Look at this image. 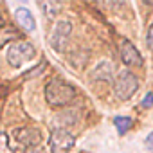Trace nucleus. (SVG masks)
Returning a JSON list of instances; mask_svg holds the SVG:
<instances>
[{
	"instance_id": "obj_7",
	"label": "nucleus",
	"mask_w": 153,
	"mask_h": 153,
	"mask_svg": "<svg viewBox=\"0 0 153 153\" xmlns=\"http://www.w3.org/2000/svg\"><path fill=\"white\" fill-rule=\"evenodd\" d=\"M13 137L18 144L25 146V148H33V146H38L40 144V131L34 130V128H18V130H13Z\"/></svg>"
},
{
	"instance_id": "obj_8",
	"label": "nucleus",
	"mask_w": 153,
	"mask_h": 153,
	"mask_svg": "<svg viewBox=\"0 0 153 153\" xmlns=\"http://www.w3.org/2000/svg\"><path fill=\"white\" fill-rule=\"evenodd\" d=\"M15 18H16V22L20 24V27H22L24 31L33 33V31L36 29V20H34L33 13H31L29 9H25V7H18V9L15 11Z\"/></svg>"
},
{
	"instance_id": "obj_10",
	"label": "nucleus",
	"mask_w": 153,
	"mask_h": 153,
	"mask_svg": "<svg viewBox=\"0 0 153 153\" xmlns=\"http://www.w3.org/2000/svg\"><path fill=\"white\" fill-rule=\"evenodd\" d=\"M42 9L45 11V15H47L49 18H54V16H56V13H59L61 6H59V4H56V2H45V4H42Z\"/></svg>"
},
{
	"instance_id": "obj_14",
	"label": "nucleus",
	"mask_w": 153,
	"mask_h": 153,
	"mask_svg": "<svg viewBox=\"0 0 153 153\" xmlns=\"http://www.w3.org/2000/svg\"><path fill=\"white\" fill-rule=\"evenodd\" d=\"M148 45L153 49V25L149 27V31H148Z\"/></svg>"
},
{
	"instance_id": "obj_2",
	"label": "nucleus",
	"mask_w": 153,
	"mask_h": 153,
	"mask_svg": "<svg viewBox=\"0 0 153 153\" xmlns=\"http://www.w3.org/2000/svg\"><path fill=\"white\" fill-rule=\"evenodd\" d=\"M137 88H139V79L135 78V74H131L128 70H123L117 74V78L114 81V94L119 99H123V101L130 99L137 92Z\"/></svg>"
},
{
	"instance_id": "obj_6",
	"label": "nucleus",
	"mask_w": 153,
	"mask_h": 153,
	"mask_svg": "<svg viewBox=\"0 0 153 153\" xmlns=\"http://www.w3.org/2000/svg\"><path fill=\"white\" fill-rule=\"evenodd\" d=\"M121 59H123L124 65H131V67H140L142 65V56L130 40L121 42Z\"/></svg>"
},
{
	"instance_id": "obj_12",
	"label": "nucleus",
	"mask_w": 153,
	"mask_h": 153,
	"mask_svg": "<svg viewBox=\"0 0 153 153\" xmlns=\"http://www.w3.org/2000/svg\"><path fill=\"white\" fill-rule=\"evenodd\" d=\"M142 108H149V106H153V92H148L146 96H144V99H142Z\"/></svg>"
},
{
	"instance_id": "obj_15",
	"label": "nucleus",
	"mask_w": 153,
	"mask_h": 153,
	"mask_svg": "<svg viewBox=\"0 0 153 153\" xmlns=\"http://www.w3.org/2000/svg\"><path fill=\"white\" fill-rule=\"evenodd\" d=\"M25 153H43L42 151V148L40 146H33V148H27V151Z\"/></svg>"
},
{
	"instance_id": "obj_11",
	"label": "nucleus",
	"mask_w": 153,
	"mask_h": 153,
	"mask_svg": "<svg viewBox=\"0 0 153 153\" xmlns=\"http://www.w3.org/2000/svg\"><path fill=\"white\" fill-rule=\"evenodd\" d=\"M2 153H13V148L9 146V135L7 133L2 135Z\"/></svg>"
},
{
	"instance_id": "obj_3",
	"label": "nucleus",
	"mask_w": 153,
	"mask_h": 153,
	"mask_svg": "<svg viewBox=\"0 0 153 153\" xmlns=\"http://www.w3.org/2000/svg\"><path fill=\"white\" fill-rule=\"evenodd\" d=\"M33 56H34V47L27 42H15L13 45H9L6 52V58L11 67H22L25 61L33 59Z\"/></svg>"
},
{
	"instance_id": "obj_5",
	"label": "nucleus",
	"mask_w": 153,
	"mask_h": 153,
	"mask_svg": "<svg viewBox=\"0 0 153 153\" xmlns=\"http://www.w3.org/2000/svg\"><path fill=\"white\" fill-rule=\"evenodd\" d=\"M70 31H72L70 22L59 20V22L54 25V29H52V33H51V38H49V42H51V45L54 47V51H63V49H65V45H67V42H68V38H70Z\"/></svg>"
},
{
	"instance_id": "obj_4",
	"label": "nucleus",
	"mask_w": 153,
	"mask_h": 153,
	"mask_svg": "<svg viewBox=\"0 0 153 153\" xmlns=\"http://www.w3.org/2000/svg\"><path fill=\"white\" fill-rule=\"evenodd\" d=\"M74 142H76L74 135L65 128H56L51 131V137H49L51 153H68L74 148Z\"/></svg>"
},
{
	"instance_id": "obj_13",
	"label": "nucleus",
	"mask_w": 153,
	"mask_h": 153,
	"mask_svg": "<svg viewBox=\"0 0 153 153\" xmlns=\"http://www.w3.org/2000/svg\"><path fill=\"white\" fill-rule=\"evenodd\" d=\"M146 148H148L149 151H153V130H151L149 135L146 137Z\"/></svg>"
},
{
	"instance_id": "obj_1",
	"label": "nucleus",
	"mask_w": 153,
	"mask_h": 153,
	"mask_svg": "<svg viewBox=\"0 0 153 153\" xmlns=\"http://www.w3.org/2000/svg\"><path fill=\"white\" fill-rule=\"evenodd\" d=\"M76 97V88L63 79H51L45 85V101L51 106H65Z\"/></svg>"
},
{
	"instance_id": "obj_9",
	"label": "nucleus",
	"mask_w": 153,
	"mask_h": 153,
	"mask_svg": "<svg viewBox=\"0 0 153 153\" xmlns=\"http://www.w3.org/2000/svg\"><path fill=\"white\" fill-rule=\"evenodd\" d=\"M114 124H115L119 135H124V133L133 126V119H131V117H126V115H117V117L114 119Z\"/></svg>"
}]
</instances>
